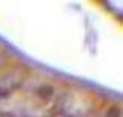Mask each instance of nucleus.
Wrapping results in <instances>:
<instances>
[{
	"instance_id": "1",
	"label": "nucleus",
	"mask_w": 123,
	"mask_h": 117,
	"mask_svg": "<svg viewBox=\"0 0 123 117\" xmlns=\"http://www.w3.org/2000/svg\"><path fill=\"white\" fill-rule=\"evenodd\" d=\"M54 94V88L52 86H48V85H45V86H40L37 89V96H40L42 99H49Z\"/></svg>"
},
{
	"instance_id": "2",
	"label": "nucleus",
	"mask_w": 123,
	"mask_h": 117,
	"mask_svg": "<svg viewBox=\"0 0 123 117\" xmlns=\"http://www.w3.org/2000/svg\"><path fill=\"white\" fill-rule=\"evenodd\" d=\"M120 108L118 106H111L109 108V111H108V114H106V117H120Z\"/></svg>"
},
{
	"instance_id": "3",
	"label": "nucleus",
	"mask_w": 123,
	"mask_h": 117,
	"mask_svg": "<svg viewBox=\"0 0 123 117\" xmlns=\"http://www.w3.org/2000/svg\"><path fill=\"white\" fill-rule=\"evenodd\" d=\"M6 96H8V91L3 89V88H0V97H6Z\"/></svg>"
}]
</instances>
